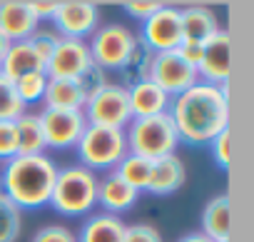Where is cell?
I'll return each instance as SVG.
<instances>
[{"mask_svg": "<svg viewBox=\"0 0 254 242\" xmlns=\"http://www.w3.org/2000/svg\"><path fill=\"white\" fill-rule=\"evenodd\" d=\"M209 148H212V160L222 167V170H229V165H232V150H229V128L224 130V133H219L212 143H209Z\"/></svg>", "mask_w": 254, "mask_h": 242, "instance_id": "obj_34", "label": "cell"}, {"mask_svg": "<svg viewBox=\"0 0 254 242\" xmlns=\"http://www.w3.org/2000/svg\"><path fill=\"white\" fill-rule=\"evenodd\" d=\"M177 242H212V240H209V237H204L202 232H190V235L180 237Z\"/></svg>", "mask_w": 254, "mask_h": 242, "instance_id": "obj_38", "label": "cell"}, {"mask_svg": "<svg viewBox=\"0 0 254 242\" xmlns=\"http://www.w3.org/2000/svg\"><path fill=\"white\" fill-rule=\"evenodd\" d=\"M18 155V133L15 123H0V160L8 162Z\"/></svg>", "mask_w": 254, "mask_h": 242, "instance_id": "obj_33", "label": "cell"}, {"mask_svg": "<svg viewBox=\"0 0 254 242\" xmlns=\"http://www.w3.org/2000/svg\"><path fill=\"white\" fill-rule=\"evenodd\" d=\"M165 3H157V0H127V3H122V8L127 10V15L130 18H137V20H147L150 15H155Z\"/></svg>", "mask_w": 254, "mask_h": 242, "instance_id": "obj_35", "label": "cell"}, {"mask_svg": "<svg viewBox=\"0 0 254 242\" xmlns=\"http://www.w3.org/2000/svg\"><path fill=\"white\" fill-rule=\"evenodd\" d=\"M23 215L20 210L0 192V242H15L20 237Z\"/></svg>", "mask_w": 254, "mask_h": 242, "instance_id": "obj_26", "label": "cell"}, {"mask_svg": "<svg viewBox=\"0 0 254 242\" xmlns=\"http://www.w3.org/2000/svg\"><path fill=\"white\" fill-rule=\"evenodd\" d=\"M135 40H137L135 30H130V28L122 25V23L100 25L90 35V40H87V50H90L92 65L102 68L105 73L120 70L122 63H125V58L130 55Z\"/></svg>", "mask_w": 254, "mask_h": 242, "instance_id": "obj_6", "label": "cell"}, {"mask_svg": "<svg viewBox=\"0 0 254 242\" xmlns=\"http://www.w3.org/2000/svg\"><path fill=\"white\" fill-rule=\"evenodd\" d=\"M8 48H10V43L5 40V35H3V33H0V63H3V58H5Z\"/></svg>", "mask_w": 254, "mask_h": 242, "instance_id": "obj_39", "label": "cell"}, {"mask_svg": "<svg viewBox=\"0 0 254 242\" xmlns=\"http://www.w3.org/2000/svg\"><path fill=\"white\" fill-rule=\"evenodd\" d=\"M28 43H30L33 50L43 58V63H48L50 55L55 53L58 43H60V35H58L55 30H35V33L28 38Z\"/></svg>", "mask_w": 254, "mask_h": 242, "instance_id": "obj_30", "label": "cell"}, {"mask_svg": "<svg viewBox=\"0 0 254 242\" xmlns=\"http://www.w3.org/2000/svg\"><path fill=\"white\" fill-rule=\"evenodd\" d=\"M15 133H18V155H43L45 153V135L38 112H23L15 120Z\"/></svg>", "mask_w": 254, "mask_h": 242, "instance_id": "obj_24", "label": "cell"}, {"mask_svg": "<svg viewBox=\"0 0 254 242\" xmlns=\"http://www.w3.org/2000/svg\"><path fill=\"white\" fill-rule=\"evenodd\" d=\"M152 63H155V53H152V50H150V48L137 38V40H135V45H132V50H130V55L125 58L122 68L117 70V73L122 75V82H120V85L130 87V85H135V82L150 80Z\"/></svg>", "mask_w": 254, "mask_h": 242, "instance_id": "obj_23", "label": "cell"}, {"mask_svg": "<svg viewBox=\"0 0 254 242\" xmlns=\"http://www.w3.org/2000/svg\"><path fill=\"white\" fill-rule=\"evenodd\" d=\"M30 242H77V235L65 225H45L33 235Z\"/></svg>", "mask_w": 254, "mask_h": 242, "instance_id": "obj_31", "label": "cell"}, {"mask_svg": "<svg viewBox=\"0 0 254 242\" xmlns=\"http://www.w3.org/2000/svg\"><path fill=\"white\" fill-rule=\"evenodd\" d=\"M127 100H130L132 120L162 115V112L170 110V102H172V97L162 87H157L152 80H142V82L130 85L127 87Z\"/></svg>", "mask_w": 254, "mask_h": 242, "instance_id": "obj_15", "label": "cell"}, {"mask_svg": "<svg viewBox=\"0 0 254 242\" xmlns=\"http://www.w3.org/2000/svg\"><path fill=\"white\" fill-rule=\"evenodd\" d=\"M112 172H115L122 182H127L130 187H135L137 192H145L147 185H150V177H152V160L127 153Z\"/></svg>", "mask_w": 254, "mask_h": 242, "instance_id": "obj_25", "label": "cell"}, {"mask_svg": "<svg viewBox=\"0 0 254 242\" xmlns=\"http://www.w3.org/2000/svg\"><path fill=\"white\" fill-rule=\"evenodd\" d=\"M38 30V20L28 8V0H3L0 3V33L8 43H23Z\"/></svg>", "mask_w": 254, "mask_h": 242, "instance_id": "obj_14", "label": "cell"}, {"mask_svg": "<svg viewBox=\"0 0 254 242\" xmlns=\"http://www.w3.org/2000/svg\"><path fill=\"white\" fill-rule=\"evenodd\" d=\"M110 80H107V73L102 70V68H97V65H90L80 78H77V85H80V90L85 92V97L90 100V97H95L105 85H107Z\"/></svg>", "mask_w": 254, "mask_h": 242, "instance_id": "obj_29", "label": "cell"}, {"mask_svg": "<svg viewBox=\"0 0 254 242\" xmlns=\"http://www.w3.org/2000/svg\"><path fill=\"white\" fill-rule=\"evenodd\" d=\"M167 115L175 123L180 143L209 145L229 128V85H209L199 80L172 97Z\"/></svg>", "mask_w": 254, "mask_h": 242, "instance_id": "obj_1", "label": "cell"}, {"mask_svg": "<svg viewBox=\"0 0 254 242\" xmlns=\"http://www.w3.org/2000/svg\"><path fill=\"white\" fill-rule=\"evenodd\" d=\"M75 153L80 158V165L100 172V170H115L120 160L127 155V138L125 130L117 128H100V125H87L85 133L80 135Z\"/></svg>", "mask_w": 254, "mask_h": 242, "instance_id": "obj_5", "label": "cell"}, {"mask_svg": "<svg viewBox=\"0 0 254 242\" xmlns=\"http://www.w3.org/2000/svg\"><path fill=\"white\" fill-rule=\"evenodd\" d=\"M82 115L87 120V125L125 130L132 120L130 100H127V87L120 85V82H107L95 97H90L85 102Z\"/></svg>", "mask_w": 254, "mask_h": 242, "instance_id": "obj_7", "label": "cell"}, {"mask_svg": "<svg viewBox=\"0 0 254 242\" xmlns=\"http://www.w3.org/2000/svg\"><path fill=\"white\" fill-rule=\"evenodd\" d=\"M92 65L87 40H70L60 38L55 53L45 63V75L50 80H77Z\"/></svg>", "mask_w": 254, "mask_h": 242, "instance_id": "obj_12", "label": "cell"}, {"mask_svg": "<svg viewBox=\"0 0 254 242\" xmlns=\"http://www.w3.org/2000/svg\"><path fill=\"white\" fill-rule=\"evenodd\" d=\"M202 235L212 242H229L232 235V200L229 195H214L202 210Z\"/></svg>", "mask_w": 254, "mask_h": 242, "instance_id": "obj_18", "label": "cell"}, {"mask_svg": "<svg viewBox=\"0 0 254 242\" xmlns=\"http://www.w3.org/2000/svg\"><path fill=\"white\" fill-rule=\"evenodd\" d=\"M150 80L157 87H162L170 97H177L180 92H185L194 82H199V73H197V68L185 63L177 50H167V53H155Z\"/></svg>", "mask_w": 254, "mask_h": 242, "instance_id": "obj_11", "label": "cell"}, {"mask_svg": "<svg viewBox=\"0 0 254 242\" xmlns=\"http://www.w3.org/2000/svg\"><path fill=\"white\" fill-rule=\"evenodd\" d=\"M152 53H167L177 50L182 45V18L180 8L175 5H162L155 15H150L142 23V30L137 35Z\"/></svg>", "mask_w": 254, "mask_h": 242, "instance_id": "obj_10", "label": "cell"}, {"mask_svg": "<svg viewBox=\"0 0 254 242\" xmlns=\"http://www.w3.org/2000/svg\"><path fill=\"white\" fill-rule=\"evenodd\" d=\"M13 85H15V92H18L20 102L28 107V105L43 100L45 87H48V75L45 73H33V75H25V78L15 80Z\"/></svg>", "mask_w": 254, "mask_h": 242, "instance_id": "obj_28", "label": "cell"}, {"mask_svg": "<svg viewBox=\"0 0 254 242\" xmlns=\"http://www.w3.org/2000/svg\"><path fill=\"white\" fill-rule=\"evenodd\" d=\"M137 200H140V192L127 182H122L115 172H107L97 185V205H102L110 215L132 210Z\"/></svg>", "mask_w": 254, "mask_h": 242, "instance_id": "obj_20", "label": "cell"}, {"mask_svg": "<svg viewBox=\"0 0 254 242\" xmlns=\"http://www.w3.org/2000/svg\"><path fill=\"white\" fill-rule=\"evenodd\" d=\"M97 185H100L97 172H92L82 165L63 167V170H58L48 205L65 217L87 215L97 205Z\"/></svg>", "mask_w": 254, "mask_h": 242, "instance_id": "obj_3", "label": "cell"}, {"mask_svg": "<svg viewBox=\"0 0 254 242\" xmlns=\"http://www.w3.org/2000/svg\"><path fill=\"white\" fill-rule=\"evenodd\" d=\"M185 180H187V167H185L182 158L175 153V155H167V158H160L152 162V177H150V185L145 192L172 195L185 185Z\"/></svg>", "mask_w": 254, "mask_h": 242, "instance_id": "obj_19", "label": "cell"}, {"mask_svg": "<svg viewBox=\"0 0 254 242\" xmlns=\"http://www.w3.org/2000/svg\"><path fill=\"white\" fill-rule=\"evenodd\" d=\"M25 112V105L20 102L15 85L0 75V123H15V120Z\"/></svg>", "mask_w": 254, "mask_h": 242, "instance_id": "obj_27", "label": "cell"}, {"mask_svg": "<svg viewBox=\"0 0 254 242\" xmlns=\"http://www.w3.org/2000/svg\"><path fill=\"white\" fill-rule=\"evenodd\" d=\"M199 80L209 85H227L232 75V35L227 30H219L214 38H209L202 45V60H199Z\"/></svg>", "mask_w": 254, "mask_h": 242, "instance_id": "obj_13", "label": "cell"}, {"mask_svg": "<svg viewBox=\"0 0 254 242\" xmlns=\"http://www.w3.org/2000/svg\"><path fill=\"white\" fill-rule=\"evenodd\" d=\"M43 102L45 107H53V110H82L87 97L80 90L77 80H50L48 78Z\"/></svg>", "mask_w": 254, "mask_h": 242, "instance_id": "obj_22", "label": "cell"}, {"mask_svg": "<svg viewBox=\"0 0 254 242\" xmlns=\"http://www.w3.org/2000/svg\"><path fill=\"white\" fill-rule=\"evenodd\" d=\"M125 138H127V153L147 158L152 162L160 158L175 155L180 145V135L167 112L155 115V117L130 120V125L125 128Z\"/></svg>", "mask_w": 254, "mask_h": 242, "instance_id": "obj_4", "label": "cell"}, {"mask_svg": "<svg viewBox=\"0 0 254 242\" xmlns=\"http://www.w3.org/2000/svg\"><path fill=\"white\" fill-rule=\"evenodd\" d=\"M38 117L43 125V135H45V148H50V150H72L87 128L82 110L43 107L38 112Z\"/></svg>", "mask_w": 254, "mask_h": 242, "instance_id": "obj_8", "label": "cell"}, {"mask_svg": "<svg viewBox=\"0 0 254 242\" xmlns=\"http://www.w3.org/2000/svg\"><path fill=\"white\" fill-rule=\"evenodd\" d=\"M177 53L182 55L185 63H190L192 68H199V60H202V45L199 43H182L177 48Z\"/></svg>", "mask_w": 254, "mask_h": 242, "instance_id": "obj_37", "label": "cell"}, {"mask_svg": "<svg viewBox=\"0 0 254 242\" xmlns=\"http://www.w3.org/2000/svg\"><path fill=\"white\" fill-rule=\"evenodd\" d=\"M125 222L120 215L97 212L82 222V227L75 232L77 242H122L125 237Z\"/></svg>", "mask_w": 254, "mask_h": 242, "instance_id": "obj_21", "label": "cell"}, {"mask_svg": "<svg viewBox=\"0 0 254 242\" xmlns=\"http://www.w3.org/2000/svg\"><path fill=\"white\" fill-rule=\"evenodd\" d=\"M33 73H45V63L43 58L33 50V45L28 40L23 43H10L3 63H0V75H5L10 82L33 75Z\"/></svg>", "mask_w": 254, "mask_h": 242, "instance_id": "obj_17", "label": "cell"}, {"mask_svg": "<svg viewBox=\"0 0 254 242\" xmlns=\"http://www.w3.org/2000/svg\"><path fill=\"white\" fill-rule=\"evenodd\" d=\"M55 33L70 40H87L100 28V8L90 0H63L53 15Z\"/></svg>", "mask_w": 254, "mask_h": 242, "instance_id": "obj_9", "label": "cell"}, {"mask_svg": "<svg viewBox=\"0 0 254 242\" xmlns=\"http://www.w3.org/2000/svg\"><path fill=\"white\" fill-rule=\"evenodd\" d=\"M122 242H162V235L155 225L137 222V225H127Z\"/></svg>", "mask_w": 254, "mask_h": 242, "instance_id": "obj_32", "label": "cell"}, {"mask_svg": "<svg viewBox=\"0 0 254 242\" xmlns=\"http://www.w3.org/2000/svg\"><path fill=\"white\" fill-rule=\"evenodd\" d=\"M180 18H182V43H199L204 45L209 38H214L222 28H219V18L212 8L207 5H187L180 8Z\"/></svg>", "mask_w": 254, "mask_h": 242, "instance_id": "obj_16", "label": "cell"}, {"mask_svg": "<svg viewBox=\"0 0 254 242\" xmlns=\"http://www.w3.org/2000/svg\"><path fill=\"white\" fill-rule=\"evenodd\" d=\"M28 8L35 15V20H53L55 10H58V0H28Z\"/></svg>", "mask_w": 254, "mask_h": 242, "instance_id": "obj_36", "label": "cell"}, {"mask_svg": "<svg viewBox=\"0 0 254 242\" xmlns=\"http://www.w3.org/2000/svg\"><path fill=\"white\" fill-rule=\"evenodd\" d=\"M55 177H58V167L45 153L15 155L0 170V192L20 212L38 210L50 202Z\"/></svg>", "mask_w": 254, "mask_h": 242, "instance_id": "obj_2", "label": "cell"}]
</instances>
